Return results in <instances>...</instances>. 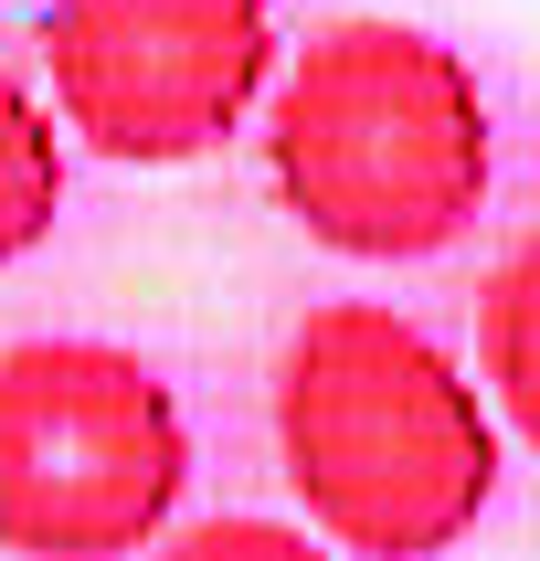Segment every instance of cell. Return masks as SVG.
I'll list each match as a JSON object with an SVG mask.
<instances>
[{"label":"cell","instance_id":"cell-2","mask_svg":"<svg viewBox=\"0 0 540 561\" xmlns=\"http://www.w3.org/2000/svg\"><path fill=\"white\" fill-rule=\"evenodd\" d=\"M498 127L476 64L424 22H329L265 95V181L308 244L349 265H424L487 213Z\"/></svg>","mask_w":540,"mask_h":561},{"label":"cell","instance_id":"cell-6","mask_svg":"<svg viewBox=\"0 0 540 561\" xmlns=\"http://www.w3.org/2000/svg\"><path fill=\"white\" fill-rule=\"evenodd\" d=\"M64 213V127L54 106L0 64V265H22Z\"/></svg>","mask_w":540,"mask_h":561},{"label":"cell","instance_id":"cell-5","mask_svg":"<svg viewBox=\"0 0 540 561\" xmlns=\"http://www.w3.org/2000/svg\"><path fill=\"white\" fill-rule=\"evenodd\" d=\"M476 371H487V403L540 445V233H519L476 286Z\"/></svg>","mask_w":540,"mask_h":561},{"label":"cell","instance_id":"cell-1","mask_svg":"<svg viewBox=\"0 0 540 561\" xmlns=\"http://www.w3.org/2000/svg\"><path fill=\"white\" fill-rule=\"evenodd\" d=\"M276 467L329 551L445 561L498 499V413L381 297H329L276 350Z\"/></svg>","mask_w":540,"mask_h":561},{"label":"cell","instance_id":"cell-4","mask_svg":"<svg viewBox=\"0 0 540 561\" xmlns=\"http://www.w3.org/2000/svg\"><path fill=\"white\" fill-rule=\"evenodd\" d=\"M43 75L95 159L170 170L254 117L276 75V0H43Z\"/></svg>","mask_w":540,"mask_h":561},{"label":"cell","instance_id":"cell-7","mask_svg":"<svg viewBox=\"0 0 540 561\" xmlns=\"http://www.w3.org/2000/svg\"><path fill=\"white\" fill-rule=\"evenodd\" d=\"M149 561H340L329 540H308L297 519H202V530L159 540Z\"/></svg>","mask_w":540,"mask_h":561},{"label":"cell","instance_id":"cell-3","mask_svg":"<svg viewBox=\"0 0 540 561\" xmlns=\"http://www.w3.org/2000/svg\"><path fill=\"white\" fill-rule=\"evenodd\" d=\"M191 488V424L170 381L117 340L0 350V551L127 561L159 551Z\"/></svg>","mask_w":540,"mask_h":561}]
</instances>
